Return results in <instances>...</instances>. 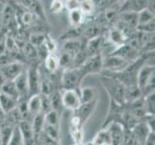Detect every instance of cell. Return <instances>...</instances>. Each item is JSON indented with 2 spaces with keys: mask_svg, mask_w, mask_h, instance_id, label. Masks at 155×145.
Segmentation results:
<instances>
[{
  "mask_svg": "<svg viewBox=\"0 0 155 145\" xmlns=\"http://www.w3.org/2000/svg\"><path fill=\"white\" fill-rule=\"evenodd\" d=\"M15 127L17 126H14L13 124L7 122L5 119L3 120L2 124L0 125V144L1 145L9 144Z\"/></svg>",
  "mask_w": 155,
  "mask_h": 145,
  "instance_id": "cell-17",
  "label": "cell"
},
{
  "mask_svg": "<svg viewBox=\"0 0 155 145\" xmlns=\"http://www.w3.org/2000/svg\"><path fill=\"white\" fill-rule=\"evenodd\" d=\"M78 8L83 12V14L86 16H91L94 12L95 4L94 0H82L79 2Z\"/></svg>",
  "mask_w": 155,
  "mask_h": 145,
  "instance_id": "cell-31",
  "label": "cell"
},
{
  "mask_svg": "<svg viewBox=\"0 0 155 145\" xmlns=\"http://www.w3.org/2000/svg\"><path fill=\"white\" fill-rule=\"evenodd\" d=\"M108 40L111 44L115 47V48H117L126 44L128 38L124 32L114 25L113 27L109 29L108 31Z\"/></svg>",
  "mask_w": 155,
  "mask_h": 145,
  "instance_id": "cell-14",
  "label": "cell"
},
{
  "mask_svg": "<svg viewBox=\"0 0 155 145\" xmlns=\"http://www.w3.org/2000/svg\"><path fill=\"white\" fill-rule=\"evenodd\" d=\"M154 92L149 93L143 97V109H145L147 115H154V105H155V99H154Z\"/></svg>",
  "mask_w": 155,
  "mask_h": 145,
  "instance_id": "cell-29",
  "label": "cell"
},
{
  "mask_svg": "<svg viewBox=\"0 0 155 145\" xmlns=\"http://www.w3.org/2000/svg\"><path fill=\"white\" fill-rule=\"evenodd\" d=\"M155 142H154V133H150L148 135L147 140L143 143V145H154Z\"/></svg>",
  "mask_w": 155,
  "mask_h": 145,
  "instance_id": "cell-41",
  "label": "cell"
},
{
  "mask_svg": "<svg viewBox=\"0 0 155 145\" xmlns=\"http://www.w3.org/2000/svg\"><path fill=\"white\" fill-rule=\"evenodd\" d=\"M35 17H36V16L33 13L30 12L29 10H27V11H25V12L21 13V15H20V21H21V23H22L23 25L28 26V25H31L32 23L34 22Z\"/></svg>",
  "mask_w": 155,
  "mask_h": 145,
  "instance_id": "cell-35",
  "label": "cell"
},
{
  "mask_svg": "<svg viewBox=\"0 0 155 145\" xmlns=\"http://www.w3.org/2000/svg\"><path fill=\"white\" fill-rule=\"evenodd\" d=\"M44 45H45V47L46 48L47 52H48V54H49V53H56L58 45H57V43L55 42V40H53L52 38H50L49 36L46 35Z\"/></svg>",
  "mask_w": 155,
  "mask_h": 145,
  "instance_id": "cell-37",
  "label": "cell"
},
{
  "mask_svg": "<svg viewBox=\"0 0 155 145\" xmlns=\"http://www.w3.org/2000/svg\"><path fill=\"white\" fill-rule=\"evenodd\" d=\"M18 101L0 93V110L6 115L18 106Z\"/></svg>",
  "mask_w": 155,
  "mask_h": 145,
  "instance_id": "cell-18",
  "label": "cell"
},
{
  "mask_svg": "<svg viewBox=\"0 0 155 145\" xmlns=\"http://www.w3.org/2000/svg\"><path fill=\"white\" fill-rule=\"evenodd\" d=\"M154 65L143 64L139 69L136 77V83L138 88L140 89L143 97L154 92Z\"/></svg>",
  "mask_w": 155,
  "mask_h": 145,
  "instance_id": "cell-1",
  "label": "cell"
},
{
  "mask_svg": "<svg viewBox=\"0 0 155 145\" xmlns=\"http://www.w3.org/2000/svg\"><path fill=\"white\" fill-rule=\"evenodd\" d=\"M65 9V1L64 0H51L50 12L53 14H59Z\"/></svg>",
  "mask_w": 155,
  "mask_h": 145,
  "instance_id": "cell-36",
  "label": "cell"
},
{
  "mask_svg": "<svg viewBox=\"0 0 155 145\" xmlns=\"http://www.w3.org/2000/svg\"><path fill=\"white\" fill-rule=\"evenodd\" d=\"M74 145H78V144H74Z\"/></svg>",
  "mask_w": 155,
  "mask_h": 145,
  "instance_id": "cell-46",
  "label": "cell"
},
{
  "mask_svg": "<svg viewBox=\"0 0 155 145\" xmlns=\"http://www.w3.org/2000/svg\"><path fill=\"white\" fill-rule=\"evenodd\" d=\"M92 144L93 145H112L111 136H110L108 128L100 130L94 137Z\"/></svg>",
  "mask_w": 155,
  "mask_h": 145,
  "instance_id": "cell-24",
  "label": "cell"
},
{
  "mask_svg": "<svg viewBox=\"0 0 155 145\" xmlns=\"http://www.w3.org/2000/svg\"><path fill=\"white\" fill-rule=\"evenodd\" d=\"M13 81L19 94V99H26L27 97H29V86L26 69L20 74H18Z\"/></svg>",
  "mask_w": 155,
  "mask_h": 145,
  "instance_id": "cell-11",
  "label": "cell"
},
{
  "mask_svg": "<svg viewBox=\"0 0 155 145\" xmlns=\"http://www.w3.org/2000/svg\"><path fill=\"white\" fill-rule=\"evenodd\" d=\"M8 145H24L23 144V138H22V136H21V133L18 130V126L15 128L12 138H11V140H10Z\"/></svg>",
  "mask_w": 155,
  "mask_h": 145,
  "instance_id": "cell-38",
  "label": "cell"
},
{
  "mask_svg": "<svg viewBox=\"0 0 155 145\" xmlns=\"http://www.w3.org/2000/svg\"><path fill=\"white\" fill-rule=\"evenodd\" d=\"M132 62L127 61L126 59L115 54H108L103 57V70H107L110 73L117 74L120 73L130 65Z\"/></svg>",
  "mask_w": 155,
  "mask_h": 145,
  "instance_id": "cell-4",
  "label": "cell"
},
{
  "mask_svg": "<svg viewBox=\"0 0 155 145\" xmlns=\"http://www.w3.org/2000/svg\"><path fill=\"white\" fill-rule=\"evenodd\" d=\"M69 133L73 138L75 144L82 145L83 144V138H84V131H83V125L80 123L75 116H72L69 124Z\"/></svg>",
  "mask_w": 155,
  "mask_h": 145,
  "instance_id": "cell-13",
  "label": "cell"
},
{
  "mask_svg": "<svg viewBox=\"0 0 155 145\" xmlns=\"http://www.w3.org/2000/svg\"><path fill=\"white\" fill-rule=\"evenodd\" d=\"M5 6H6V4H4V3H2L1 1H0V14H2Z\"/></svg>",
  "mask_w": 155,
  "mask_h": 145,
  "instance_id": "cell-43",
  "label": "cell"
},
{
  "mask_svg": "<svg viewBox=\"0 0 155 145\" xmlns=\"http://www.w3.org/2000/svg\"><path fill=\"white\" fill-rule=\"evenodd\" d=\"M103 85L108 91L111 99L117 102V104L122 105L125 102V86L116 78L105 77L102 79Z\"/></svg>",
  "mask_w": 155,
  "mask_h": 145,
  "instance_id": "cell-2",
  "label": "cell"
},
{
  "mask_svg": "<svg viewBox=\"0 0 155 145\" xmlns=\"http://www.w3.org/2000/svg\"><path fill=\"white\" fill-rule=\"evenodd\" d=\"M40 137H41V145H59L58 141L53 140V139L46 136L44 133H41Z\"/></svg>",
  "mask_w": 155,
  "mask_h": 145,
  "instance_id": "cell-40",
  "label": "cell"
},
{
  "mask_svg": "<svg viewBox=\"0 0 155 145\" xmlns=\"http://www.w3.org/2000/svg\"><path fill=\"white\" fill-rule=\"evenodd\" d=\"M32 129H33V133L35 138L40 137L41 136L42 132H44V126H45V114L44 113H38L35 116H33V120L31 121Z\"/></svg>",
  "mask_w": 155,
  "mask_h": 145,
  "instance_id": "cell-20",
  "label": "cell"
},
{
  "mask_svg": "<svg viewBox=\"0 0 155 145\" xmlns=\"http://www.w3.org/2000/svg\"><path fill=\"white\" fill-rule=\"evenodd\" d=\"M103 44H104V38L102 36H97V37H94V38L88 40L87 45L85 47L88 57L101 53L100 51H101V48L103 47Z\"/></svg>",
  "mask_w": 155,
  "mask_h": 145,
  "instance_id": "cell-15",
  "label": "cell"
},
{
  "mask_svg": "<svg viewBox=\"0 0 155 145\" xmlns=\"http://www.w3.org/2000/svg\"><path fill=\"white\" fill-rule=\"evenodd\" d=\"M85 77L86 76L80 67L66 69L61 76L62 86L64 89H77Z\"/></svg>",
  "mask_w": 155,
  "mask_h": 145,
  "instance_id": "cell-3",
  "label": "cell"
},
{
  "mask_svg": "<svg viewBox=\"0 0 155 145\" xmlns=\"http://www.w3.org/2000/svg\"><path fill=\"white\" fill-rule=\"evenodd\" d=\"M97 103V99L93 101V102H91V103L82 104L76 110L73 111L74 112L73 116H75L77 119L80 121V123H81V124L84 126V124L86 123V121L91 117V115H92L94 110L95 109Z\"/></svg>",
  "mask_w": 155,
  "mask_h": 145,
  "instance_id": "cell-10",
  "label": "cell"
},
{
  "mask_svg": "<svg viewBox=\"0 0 155 145\" xmlns=\"http://www.w3.org/2000/svg\"><path fill=\"white\" fill-rule=\"evenodd\" d=\"M45 68L49 74H55L60 69L59 56L56 53H49L45 58Z\"/></svg>",
  "mask_w": 155,
  "mask_h": 145,
  "instance_id": "cell-22",
  "label": "cell"
},
{
  "mask_svg": "<svg viewBox=\"0 0 155 145\" xmlns=\"http://www.w3.org/2000/svg\"><path fill=\"white\" fill-rule=\"evenodd\" d=\"M68 17L69 24L73 28H80L86 20V16L83 14V12L79 8L69 10Z\"/></svg>",
  "mask_w": 155,
  "mask_h": 145,
  "instance_id": "cell-16",
  "label": "cell"
},
{
  "mask_svg": "<svg viewBox=\"0 0 155 145\" xmlns=\"http://www.w3.org/2000/svg\"><path fill=\"white\" fill-rule=\"evenodd\" d=\"M45 37H46V34H44V33H34L30 36L29 43L33 47H38L45 43Z\"/></svg>",
  "mask_w": 155,
  "mask_h": 145,
  "instance_id": "cell-34",
  "label": "cell"
},
{
  "mask_svg": "<svg viewBox=\"0 0 155 145\" xmlns=\"http://www.w3.org/2000/svg\"><path fill=\"white\" fill-rule=\"evenodd\" d=\"M82 47H83L82 42L78 38L67 39V40H64L63 46H62V51H68V52H71V53H74V54H76L78 51L81 50Z\"/></svg>",
  "mask_w": 155,
  "mask_h": 145,
  "instance_id": "cell-21",
  "label": "cell"
},
{
  "mask_svg": "<svg viewBox=\"0 0 155 145\" xmlns=\"http://www.w3.org/2000/svg\"><path fill=\"white\" fill-rule=\"evenodd\" d=\"M84 72L85 76L90 74H98L103 70V55L101 53L90 56L86 59L82 66L80 67Z\"/></svg>",
  "mask_w": 155,
  "mask_h": 145,
  "instance_id": "cell-6",
  "label": "cell"
},
{
  "mask_svg": "<svg viewBox=\"0 0 155 145\" xmlns=\"http://www.w3.org/2000/svg\"><path fill=\"white\" fill-rule=\"evenodd\" d=\"M61 99L62 105L71 111L76 110L82 105L77 89H63V92L61 93Z\"/></svg>",
  "mask_w": 155,
  "mask_h": 145,
  "instance_id": "cell-5",
  "label": "cell"
},
{
  "mask_svg": "<svg viewBox=\"0 0 155 145\" xmlns=\"http://www.w3.org/2000/svg\"><path fill=\"white\" fill-rule=\"evenodd\" d=\"M49 100H50V104H51V107L52 110H56L59 112V109L60 107L63 106L62 105V99H61V93L59 91L55 90L48 96Z\"/></svg>",
  "mask_w": 155,
  "mask_h": 145,
  "instance_id": "cell-32",
  "label": "cell"
},
{
  "mask_svg": "<svg viewBox=\"0 0 155 145\" xmlns=\"http://www.w3.org/2000/svg\"><path fill=\"white\" fill-rule=\"evenodd\" d=\"M0 93L11 97L17 101H19V94L17 90V87L14 83L13 80H7L1 87H0Z\"/></svg>",
  "mask_w": 155,
  "mask_h": 145,
  "instance_id": "cell-25",
  "label": "cell"
},
{
  "mask_svg": "<svg viewBox=\"0 0 155 145\" xmlns=\"http://www.w3.org/2000/svg\"><path fill=\"white\" fill-rule=\"evenodd\" d=\"M106 128H108L109 130L112 145H122L125 132V128L122 125V123L119 121L112 122L109 125H107Z\"/></svg>",
  "mask_w": 155,
  "mask_h": 145,
  "instance_id": "cell-9",
  "label": "cell"
},
{
  "mask_svg": "<svg viewBox=\"0 0 155 145\" xmlns=\"http://www.w3.org/2000/svg\"><path fill=\"white\" fill-rule=\"evenodd\" d=\"M77 1H78V2H80V1H82V0H77Z\"/></svg>",
  "mask_w": 155,
  "mask_h": 145,
  "instance_id": "cell-45",
  "label": "cell"
},
{
  "mask_svg": "<svg viewBox=\"0 0 155 145\" xmlns=\"http://www.w3.org/2000/svg\"><path fill=\"white\" fill-rule=\"evenodd\" d=\"M117 20H120L122 22L126 23L127 25L136 29V26L138 23V16L137 13L133 12H122L117 15Z\"/></svg>",
  "mask_w": 155,
  "mask_h": 145,
  "instance_id": "cell-26",
  "label": "cell"
},
{
  "mask_svg": "<svg viewBox=\"0 0 155 145\" xmlns=\"http://www.w3.org/2000/svg\"><path fill=\"white\" fill-rule=\"evenodd\" d=\"M149 0H124L120 5V13L122 12H133L138 13L141 10L147 8Z\"/></svg>",
  "mask_w": 155,
  "mask_h": 145,
  "instance_id": "cell-12",
  "label": "cell"
},
{
  "mask_svg": "<svg viewBox=\"0 0 155 145\" xmlns=\"http://www.w3.org/2000/svg\"><path fill=\"white\" fill-rule=\"evenodd\" d=\"M25 70L24 65L21 62H10L6 63L0 69L6 80H14L18 74H20Z\"/></svg>",
  "mask_w": 155,
  "mask_h": 145,
  "instance_id": "cell-8",
  "label": "cell"
},
{
  "mask_svg": "<svg viewBox=\"0 0 155 145\" xmlns=\"http://www.w3.org/2000/svg\"><path fill=\"white\" fill-rule=\"evenodd\" d=\"M3 25V21H2V16L0 14V28H1V26Z\"/></svg>",
  "mask_w": 155,
  "mask_h": 145,
  "instance_id": "cell-44",
  "label": "cell"
},
{
  "mask_svg": "<svg viewBox=\"0 0 155 145\" xmlns=\"http://www.w3.org/2000/svg\"><path fill=\"white\" fill-rule=\"evenodd\" d=\"M83 35L86 37L88 40L94 38V37L100 36V27L97 24H92L83 32Z\"/></svg>",
  "mask_w": 155,
  "mask_h": 145,
  "instance_id": "cell-33",
  "label": "cell"
},
{
  "mask_svg": "<svg viewBox=\"0 0 155 145\" xmlns=\"http://www.w3.org/2000/svg\"><path fill=\"white\" fill-rule=\"evenodd\" d=\"M74 57H75V54H74V53L68 52V51H62L61 55L59 56L60 68H63L64 70L72 68Z\"/></svg>",
  "mask_w": 155,
  "mask_h": 145,
  "instance_id": "cell-27",
  "label": "cell"
},
{
  "mask_svg": "<svg viewBox=\"0 0 155 145\" xmlns=\"http://www.w3.org/2000/svg\"><path fill=\"white\" fill-rule=\"evenodd\" d=\"M6 81H7V80L5 79V78H4V76L2 74V73L0 72V87H1L2 85H3L5 82H6Z\"/></svg>",
  "mask_w": 155,
  "mask_h": 145,
  "instance_id": "cell-42",
  "label": "cell"
},
{
  "mask_svg": "<svg viewBox=\"0 0 155 145\" xmlns=\"http://www.w3.org/2000/svg\"><path fill=\"white\" fill-rule=\"evenodd\" d=\"M45 124L60 127V113L56 110H50L45 114Z\"/></svg>",
  "mask_w": 155,
  "mask_h": 145,
  "instance_id": "cell-30",
  "label": "cell"
},
{
  "mask_svg": "<svg viewBox=\"0 0 155 145\" xmlns=\"http://www.w3.org/2000/svg\"><path fill=\"white\" fill-rule=\"evenodd\" d=\"M41 113L45 114L47 112H49L50 110H52L50 100H49L48 96L41 94Z\"/></svg>",
  "mask_w": 155,
  "mask_h": 145,
  "instance_id": "cell-39",
  "label": "cell"
},
{
  "mask_svg": "<svg viewBox=\"0 0 155 145\" xmlns=\"http://www.w3.org/2000/svg\"><path fill=\"white\" fill-rule=\"evenodd\" d=\"M80 100H81V104H87L91 103L94 100H97V89L93 86H86L80 89Z\"/></svg>",
  "mask_w": 155,
  "mask_h": 145,
  "instance_id": "cell-23",
  "label": "cell"
},
{
  "mask_svg": "<svg viewBox=\"0 0 155 145\" xmlns=\"http://www.w3.org/2000/svg\"><path fill=\"white\" fill-rule=\"evenodd\" d=\"M137 16H138L137 25L146 24V23L150 22V21H154V13L151 12V11L147 8H145L141 10L140 12H138Z\"/></svg>",
  "mask_w": 155,
  "mask_h": 145,
  "instance_id": "cell-28",
  "label": "cell"
},
{
  "mask_svg": "<svg viewBox=\"0 0 155 145\" xmlns=\"http://www.w3.org/2000/svg\"><path fill=\"white\" fill-rule=\"evenodd\" d=\"M27 104V109L29 114L35 116L36 114L41 112V94H36L30 96L28 101H26Z\"/></svg>",
  "mask_w": 155,
  "mask_h": 145,
  "instance_id": "cell-19",
  "label": "cell"
},
{
  "mask_svg": "<svg viewBox=\"0 0 155 145\" xmlns=\"http://www.w3.org/2000/svg\"><path fill=\"white\" fill-rule=\"evenodd\" d=\"M27 72V79L29 86V97L36 94H40V82L41 73L37 66H31L26 69Z\"/></svg>",
  "mask_w": 155,
  "mask_h": 145,
  "instance_id": "cell-7",
  "label": "cell"
}]
</instances>
